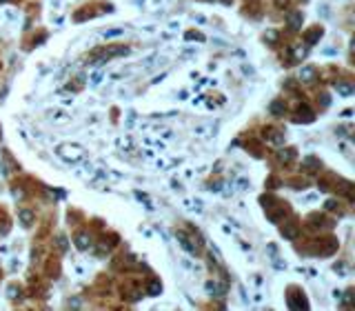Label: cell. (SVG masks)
<instances>
[{"mask_svg":"<svg viewBox=\"0 0 355 311\" xmlns=\"http://www.w3.org/2000/svg\"><path fill=\"white\" fill-rule=\"evenodd\" d=\"M58 156L62 160H67V162H78V160H82V156H85V149L78 147V145H60Z\"/></svg>","mask_w":355,"mask_h":311,"instance_id":"6da1fadb","label":"cell"},{"mask_svg":"<svg viewBox=\"0 0 355 311\" xmlns=\"http://www.w3.org/2000/svg\"><path fill=\"white\" fill-rule=\"evenodd\" d=\"M302 22V14H291L288 16V25H291V29H297Z\"/></svg>","mask_w":355,"mask_h":311,"instance_id":"3957f363","label":"cell"},{"mask_svg":"<svg viewBox=\"0 0 355 311\" xmlns=\"http://www.w3.org/2000/svg\"><path fill=\"white\" fill-rule=\"evenodd\" d=\"M282 109H284V107L280 105V102H273V105H271V111H273V114H280Z\"/></svg>","mask_w":355,"mask_h":311,"instance_id":"9c48e42d","label":"cell"},{"mask_svg":"<svg viewBox=\"0 0 355 311\" xmlns=\"http://www.w3.org/2000/svg\"><path fill=\"white\" fill-rule=\"evenodd\" d=\"M20 218H22L25 224H29V222H31V211H29V209H22V211H20Z\"/></svg>","mask_w":355,"mask_h":311,"instance_id":"8992f818","label":"cell"},{"mask_svg":"<svg viewBox=\"0 0 355 311\" xmlns=\"http://www.w3.org/2000/svg\"><path fill=\"white\" fill-rule=\"evenodd\" d=\"M300 78H302V80H313V78H315V69H311V67H309V69L300 71Z\"/></svg>","mask_w":355,"mask_h":311,"instance_id":"5b68a950","label":"cell"},{"mask_svg":"<svg viewBox=\"0 0 355 311\" xmlns=\"http://www.w3.org/2000/svg\"><path fill=\"white\" fill-rule=\"evenodd\" d=\"M78 247H80V249H87V247H89L87 235H78Z\"/></svg>","mask_w":355,"mask_h":311,"instance_id":"52a82bcc","label":"cell"},{"mask_svg":"<svg viewBox=\"0 0 355 311\" xmlns=\"http://www.w3.org/2000/svg\"><path fill=\"white\" fill-rule=\"evenodd\" d=\"M160 291H162V285H160L158 280H153L151 285H149V296H158Z\"/></svg>","mask_w":355,"mask_h":311,"instance_id":"277c9868","label":"cell"},{"mask_svg":"<svg viewBox=\"0 0 355 311\" xmlns=\"http://www.w3.org/2000/svg\"><path fill=\"white\" fill-rule=\"evenodd\" d=\"M335 89H338L342 96H351V93H353V84H349V82H335Z\"/></svg>","mask_w":355,"mask_h":311,"instance_id":"7a4b0ae2","label":"cell"},{"mask_svg":"<svg viewBox=\"0 0 355 311\" xmlns=\"http://www.w3.org/2000/svg\"><path fill=\"white\" fill-rule=\"evenodd\" d=\"M320 36H322V29H315V31H313V33L309 36V42H315L317 38H320Z\"/></svg>","mask_w":355,"mask_h":311,"instance_id":"ba28073f","label":"cell"}]
</instances>
